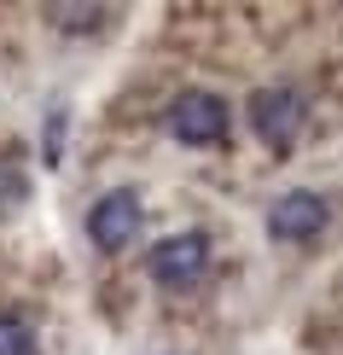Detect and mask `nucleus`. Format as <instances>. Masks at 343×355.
<instances>
[{
  "instance_id": "nucleus-1",
  "label": "nucleus",
  "mask_w": 343,
  "mask_h": 355,
  "mask_svg": "<svg viewBox=\"0 0 343 355\" xmlns=\"http://www.w3.org/2000/svg\"><path fill=\"white\" fill-rule=\"evenodd\" d=\"M169 135L181 140V146H221L227 140V128H233V111H227V99L210 94V87H186V94H175L169 99Z\"/></svg>"
},
{
  "instance_id": "nucleus-2",
  "label": "nucleus",
  "mask_w": 343,
  "mask_h": 355,
  "mask_svg": "<svg viewBox=\"0 0 343 355\" xmlns=\"http://www.w3.org/2000/svg\"><path fill=\"white\" fill-rule=\"evenodd\" d=\"M146 268L163 291H192L204 274H210V239H204L198 227L186 233H169V239L152 245V257H146Z\"/></svg>"
},
{
  "instance_id": "nucleus-3",
  "label": "nucleus",
  "mask_w": 343,
  "mask_h": 355,
  "mask_svg": "<svg viewBox=\"0 0 343 355\" xmlns=\"http://www.w3.org/2000/svg\"><path fill=\"white\" fill-rule=\"evenodd\" d=\"M326 221H332V204L308 187H291L267 204V239L274 245H308L326 233Z\"/></svg>"
},
{
  "instance_id": "nucleus-4",
  "label": "nucleus",
  "mask_w": 343,
  "mask_h": 355,
  "mask_svg": "<svg viewBox=\"0 0 343 355\" xmlns=\"http://www.w3.org/2000/svg\"><path fill=\"white\" fill-rule=\"evenodd\" d=\"M140 192L134 187H111L105 198L87 210V239H94V250H105V257H116V250H128L134 245V233H140Z\"/></svg>"
},
{
  "instance_id": "nucleus-5",
  "label": "nucleus",
  "mask_w": 343,
  "mask_h": 355,
  "mask_svg": "<svg viewBox=\"0 0 343 355\" xmlns=\"http://www.w3.org/2000/svg\"><path fill=\"white\" fill-rule=\"evenodd\" d=\"M250 128H256L262 146L291 152L297 135H303V99H297V87H256L250 94Z\"/></svg>"
},
{
  "instance_id": "nucleus-6",
  "label": "nucleus",
  "mask_w": 343,
  "mask_h": 355,
  "mask_svg": "<svg viewBox=\"0 0 343 355\" xmlns=\"http://www.w3.org/2000/svg\"><path fill=\"white\" fill-rule=\"evenodd\" d=\"M0 355H35V332L18 315H0Z\"/></svg>"
},
{
  "instance_id": "nucleus-7",
  "label": "nucleus",
  "mask_w": 343,
  "mask_h": 355,
  "mask_svg": "<svg viewBox=\"0 0 343 355\" xmlns=\"http://www.w3.org/2000/svg\"><path fill=\"white\" fill-rule=\"evenodd\" d=\"M58 140H64V111L47 116V157H58Z\"/></svg>"
}]
</instances>
